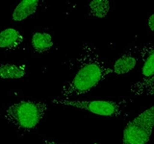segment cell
<instances>
[{
	"instance_id": "12",
	"label": "cell",
	"mask_w": 154,
	"mask_h": 144,
	"mask_svg": "<svg viewBox=\"0 0 154 144\" xmlns=\"http://www.w3.org/2000/svg\"><path fill=\"white\" fill-rule=\"evenodd\" d=\"M147 24H148V27H149V30H150L151 32L154 31V14H151L150 16H149L148 18V21H147Z\"/></svg>"
},
{
	"instance_id": "7",
	"label": "cell",
	"mask_w": 154,
	"mask_h": 144,
	"mask_svg": "<svg viewBox=\"0 0 154 144\" xmlns=\"http://www.w3.org/2000/svg\"><path fill=\"white\" fill-rule=\"evenodd\" d=\"M24 41L22 34L14 28H7L0 32V48L16 50Z\"/></svg>"
},
{
	"instance_id": "5",
	"label": "cell",
	"mask_w": 154,
	"mask_h": 144,
	"mask_svg": "<svg viewBox=\"0 0 154 144\" xmlns=\"http://www.w3.org/2000/svg\"><path fill=\"white\" fill-rule=\"evenodd\" d=\"M139 56L143 61L141 81L131 86L129 92L135 96H152L154 94V46L149 42L139 48Z\"/></svg>"
},
{
	"instance_id": "4",
	"label": "cell",
	"mask_w": 154,
	"mask_h": 144,
	"mask_svg": "<svg viewBox=\"0 0 154 144\" xmlns=\"http://www.w3.org/2000/svg\"><path fill=\"white\" fill-rule=\"evenodd\" d=\"M154 124V107L143 110L129 121L123 130L122 144H148Z\"/></svg>"
},
{
	"instance_id": "1",
	"label": "cell",
	"mask_w": 154,
	"mask_h": 144,
	"mask_svg": "<svg viewBox=\"0 0 154 144\" xmlns=\"http://www.w3.org/2000/svg\"><path fill=\"white\" fill-rule=\"evenodd\" d=\"M79 68L69 83L65 84L58 98L69 99L83 95L97 86L113 73V70L101 58L97 48L94 44L85 42L77 58Z\"/></svg>"
},
{
	"instance_id": "2",
	"label": "cell",
	"mask_w": 154,
	"mask_h": 144,
	"mask_svg": "<svg viewBox=\"0 0 154 144\" xmlns=\"http://www.w3.org/2000/svg\"><path fill=\"white\" fill-rule=\"evenodd\" d=\"M47 104L42 100H20L4 110L6 121L22 133L34 131L47 112Z\"/></svg>"
},
{
	"instance_id": "11",
	"label": "cell",
	"mask_w": 154,
	"mask_h": 144,
	"mask_svg": "<svg viewBox=\"0 0 154 144\" xmlns=\"http://www.w3.org/2000/svg\"><path fill=\"white\" fill-rule=\"evenodd\" d=\"M110 12L109 0H91L89 4V14L93 17L104 18Z\"/></svg>"
},
{
	"instance_id": "8",
	"label": "cell",
	"mask_w": 154,
	"mask_h": 144,
	"mask_svg": "<svg viewBox=\"0 0 154 144\" xmlns=\"http://www.w3.org/2000/svg\"><path fill=\"white\" fill-rule=\"evenodd\" d=\"M40 0H21L14 8L12 18L14 21H22L37 12Z\"/></svg>"
},
{
	"instance_id": "13",
	"label": "cell",
	"mask_w": 154,
	"mask_h": 144,
	"mask_svg": "<svg viewBox=\"0 0 154 144\" xmlns=\"http://www.w3.org/2000/svg\"><path fill=\"white\" fill-rule=\"evenodd\" d=\"M43 143L45 144H65V143H58V142H55L53 140H49V139H43Z\"/></svg>"
},
{
	"instance_id": "3",
	"label": "cell",
	"mask_w": 154,
	"mask_h": 144,
	"mask_svg": "<svg viewBox=\"0 0 154 144\" xmlns=\"http://www.w3.org/2000/svg\"><path fill=\"white\" fill-rule=\"evenodd\" d=\"M130 102L129 99L120 100H71L54 98L52 103L66 107H72L79 110H83L93 114L106 116L111 118H126L129 113L125 112Z\"/></svg>"
},
{
	"instance_id": "10",
	"label": "cell",
	"mask_w": 154,
	"mask_h": 144,
	"mask_svg": "<svg viewBox=\"0 0 154 144\" xmlns=\"http://www.w3.org/2000/svg\"><path fill=\"white\" fill-rule=\"evenodd\" d=\"M27 67L25 64H0V80L21 79L26 75Z\"/></svg>"
},
{
	"instance_id": "9",
	"label": "cell",
	"mask_w": 154,
	"mask_h": 144,
	"mask_svg": "<svg viewBox=\"0 0 154 144\" xmlns=\"http://www.w3.org/2000/svg\"><path fill=\"white\" fill-rule=\"evenodd\" d=\"M31 44L34 51L37 54H45V53H48L52 49V47L54 46L51 35L46 32L33 33Z\"/></svg>"
},
{
	"instance_id": "6",
	"label": "cell",
	"mask_w": 154,
	"mask_h": 144,
	"mask_svg": "<svg viewBox=\"0 0 154 144\" xmlns=\"http://www.w3.org/2000/svg\"><path fill=\"white\" fill-rule=\"evenodd\" d=\"M139 61V48L133 47L125 51L119 59L115 62L113 73L117 75H124L132 71Z\"/></svg>"
}]
</instances>
